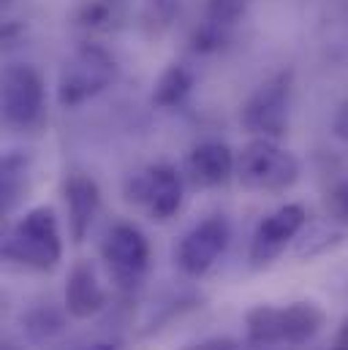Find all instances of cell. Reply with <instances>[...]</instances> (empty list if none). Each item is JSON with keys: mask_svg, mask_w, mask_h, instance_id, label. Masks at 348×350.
I'll return each instance as SVG.
<instances>
[{"mask_svg": "<svg viewBox=\"0 0 348 350\" xmlns=\"http://www.w3.org/2000/svg\"><path fill=\"white\" fill-rule=\"evenodd\" d=\"M332 350H348V321L340 326V332H338V337H335Z\"/></svg>", "mask_w": 348, "mask_h": 350, "instance_id": "cell-22", "label": "cell"}, {"mask_svg": "<svg viewBox=\"0 0 348 350\" xmlns=\"http://www.w3.org/2000/svg\"><path fill=\"white\" fill-rule=\"evenodd\" d=\"M114 79H117V66L112 55L101 46L87 44L66 60L60 71V82H58V100L63 109H74L90 98L101 95Z\"/></svg>", "mask_w": 348, "mask_h": 350, "instance_id": "cell-4", "label": "cell"}, {"mask_svg": "<svg viewBox=\"0 0 348 350\" xmlns=\"http://www.w3.org/2000/svg\"><path fill=\"white\" fill-rule=\"evenodd\" d=\"M179 0H156V5L161 8V11H166V14H172L174 11V5H177Z\"/></svg>", "mask_w": 348, "mask_h": 350, "instance_id": "cell-23", "label": "cell"}, {"mask_svg": "<svg viewBox=\"0 0 348 350\" xmlns=\"http://www.w3.org/2000/svg\"><path fill=\"white\" fill-rule=\"evenodd\" d=\"M188 174L199 187H218L229 182V176L237 174V158L234 152L221 142H204L190 150L188 155Z\"/></svg>", "mask_w": 348, "mask_h": 350, "instance_id": "cell-13", "label": "cell"}, {"mask_svg": "<svg viewBox=\"0 0 348 350\" xmlns=\"http://www.w3.org/2000/svg\"><path fill=\"white\" fill-rule=\"evenodd\" d=\"M103 261L123 293H134L150 271V242L134 223H117L103 239Z\"/></svg>", "mask_w": 348, "mask_h": 350, "instance_id": "cell-5", "label": "cell"}, {"mask_svg": "<svg viewBox=\"0 0 348 350\" xmlns=\"http://www.w3.org/2000/svg\"><path fill=\"white\" fill-rule=\"evenodd\" d=\"M128 198L142 204L153 220L166 223L182 206V176L166 163L150 166L128 182Z\"/></svg>", "mask_w": 348, "mask_h": 350, "instance_id": "cell-9", "label": "cell"}, {"mask_svg": "<svg viewBox=\"0 0 348 350\" xmlns=\"http://www.w3.org/2000/svg\"><path fill=\"white\" fill-rule=\"evenodd\" d=\"M327 315L313 301H294L286 307L259 304L245 315V337L253 348L305 345L321 334Z\"/></svg>", "mask_w": 348, "mask_h": 350, "instance_id": "cell-1", "label": "cell"}, {"mask_svg": "<svg viewBox=\"0 0 348 350\" xmlns=\"http://www.w3.org/2000/svg\"><path fill=\"white\" fill-rule=\"evenodd\" d=\"M190 90H193V74L182 63H174L156 82L153 103L161 106V109H174V106H179L190 95Z\"/></svg>", "mask_w": 348, "mask_h": 350, "instance_id": "cell-16", "label": "cell"}, {"mask_svg": "<svg viewBox=\"0 0 348 350\" xmlns=\"http://www.w3.org/2000/svg\"><path fill=\"white\" fill-rule=\"evenodd\" d=\"M185 350H245L240 348V342H234V340H207V342H199V345H190V348ZM261 350V348H256Z\"/></svg>", "mask_w": 348, "mask_h": 350, "instance_id": "cell-19", "label": "cell"}, {"mask_svg": "<svg viewBox=\"0 0 348 350\" xmlns=\"http://www.w3.org/2000/svg\"><path fill=\"white\" fill-rule=\"evenodd\" d=\"M3 256L36 271H52L63 258V237L55 209L33 206L30 212H25L8 231Z\"/></svg>", "mask_w": 348, "mask_h": 350, "instance_id": "cell-2", "label": "cell"}, {"mask_svg": "<svg viewBox=\"0 0 348 350\" xmlns=\"http://www.w3.org/2000/svg\"><path fill=\"white\" fill-rule=\"evenodd\" d=\"M232 239V226L223 215H210L201 223H196L177 245V266L188 274V277H201L207 274L215 263L221 261V256L226 253Z\"/></svg>", "mask_w": 348, "mask_h": 350, "instance_id": "cell-8", "label": "cell"}, {"mask_svg": "<svg viewBox=\"0 0 348 350\" xmlns=\"http://www.w3.org/2000/svg\"><path fill=\"white\" fill-rule=\"evenodd\" d=\"M63 301H66V312L77 321H90L106 307V291L90 261H77L71 266Z\"/></svg>", "mask_w": 348, "mask_h": 350, "instance_id": "cell-11", "label": "cell"}, {"mask_svg": "<svg viewBox=\"0 0 348 350\" xmlns=\"http://www.w3.org/2000/svg\"><path fill=\"white\" fill-rule=\"evenodd\" d=\"M335 212L348 220V182L338 190V193H335Z\"/></svg>", "mask_w": 348, "mask_h": 350, "instance_id": "cell-20", "label": "cell"}, {"mask_svg": "<svg viewBox=\"0 0 348 350\" xmlns=\"http://www.w3.org/2000/svg\"><path fill=\"white\" fill-rule=\"evenodd\" d=\"M302 174L299 161L272 139H253L237 158V179L253 193H283Z\"/></svg>", "mask_w": 348, "mask_h": 350, "instance_id": "cell-3", "label": "cell"}, {"mask_svg": "<svg viewBox=\"0 0 348 350\" xmlns=\"http://www.w3.org/2000/svg\"><path fill=\"white\" fill-rule=\"evenodd\" d=\"M47 109L44 79L33 66L16 63L3 74V120L8 128L33 131L41 125Z\"/></svg>", "mask_w": 348, "mask_h": 350, "instance_id": "cell-6", "label": "cell"}, {"mask_svg": "<svg viewBox=\"0 0 348 350\" xmlns=\"http://www.w3.org/2000/svg\"><path fill=\"white\" fill-rule=\"evenodd\" d=\"M27 155H22L19 150L8 152L3 158V166H0V204H3V212H11L16 206V201L22 198V190L27 185Z\"/></svg>", "mask_w": 348, "mask_h": 350, "instance_id": "cell-15", "label": "cell"}, {"mask_svg": "<svg viewBox=\"0 0 348 350\" xmlns=\"http://www.w3.org/2000/svg\"><path fill=\"white\" fill-rule=\"evenodd\" d=\"M332 133L348 147V98L338 106V111L332 117Z\"/></svg>", "mask_w": 348, "mask_h": 350, "instance_id": "cell-18", "label": "cell"}, {"mask_svg": "<svg viewBox=\"0 0 348 350\" xmlns=\"http://www.w3.org/2000/svg\"><path fill=\"white\" fill-rule=\"evenodd\" d=\"M245 8H248V0H207L204 19L196 33V46L215 49L234 30V25L245 16Z\"/></svg>", "mask_w": 348, "mask_h": 350, "instance_id": "cell-14", "label": "cell"}, {"mask_svg": "<svg viewBox=\"0 0 348 350\" xmlns=\"http://www.w3.org/2000/svg\"><path fill=\"white\" fill-rule=\"evenodd\" d=\"M60 332H63V318L58 312L41 307V310H33L27 315V334L36 342H44V340H49V337H55Z\"/></svg>", "mask_w": 348, "mask_h": 350, "instance_id": "cell-17", "label": "cell"}, {"mask_svg": "<svg viewBox=\"0 0 348 350\" xmlns=\"http://www.w3.org/2000/svg\"><path fill=\"white\" fill-rule=\"evenodd\" d=\"M305 223H308V212L302 204H286V206L275 209L272 215H266L253 234L251 261L256 266L275 261L297 239V234L305 228Z\"/></svg>", "mask_w": 348, "mask_h": 350, "instance_id": "cell-10", "label": "cell"}, {"mask_svg": "<svg viewBox=\"0 0 348 350\" xmlns=\"http://www.w3.org/2000/svg\"><path fill=\"white\" fill-rule=\"evenodd\" d=\"M291 74L280 71L266 79L243 106V128L256 139H280L288 131Z\"/></svg>", "mask_w": 348, "mask_h": 350, "instance_id": "cell-7", "label": "cell"}, {"mask_svg": "<svg viewBox=\"0 0 348 350\" xmlns=\"http://www.w3.org/2000/svg\"><path fill=\"white\" fill-rule=\"evenodd\" d=\"M69 350H120L117 342H87V345H74Z\"/></svg>", "mask_w": 348, "mask_h": 350, "instance_id": "cell-21", "label": "cell"}, {"mask_svg": "<svg viewBox=\"0 0 348 350\" xmlns=\"http://www.w3.org/2000/svg\"><path fill=\"white\" fill-rule=\"evenodd\" d=\"M66 209H69V231L71 239L79 245L90 234L98 209H101V190L95 179L87 174H74L66 182Z\"/></svg>", "mask_w": 348, "mask_h": 350, "instance_id": "cell-12", "label": "cell"}]
</instances>
